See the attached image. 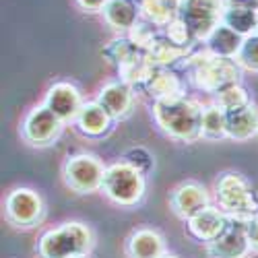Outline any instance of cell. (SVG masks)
I'll return each instance as SVG.
<instances>
[{"instance_id":"6da1fadb","label":"cell","mask_w":258,"mask_h":258,"mask_svg":"<svg viewBox=\"0 0 258 258\" xmlns=\"http://www.w3.org/2000/svg\"><path fill=\"white\" fill-rule=\"evenodd\" d=\"M153 116L161 131L178 141L192 143L203 137V107L184 95L155 101Z\"/></svg>"},{"instance_id":"7a4b0ae2","label":"cell","mask_w":258,"mask_h":258,"mask_svg":"<svg viewBox=\"0 0 258 258\" xmlns=\"http://www.w3.org/2000/svg\"><path fill=\"white\" fill-rule=\"evenodd\" d=\"M188 69L199 89L207 93H221L231 85H238L242 67L235 58H221L205 50L188 58Z\"/></svg>"},{"instance_id":"3957f363","label":"cell","mask_w":258,"mask_h":258,"mask_svg":"<svg viewBox=\"0 0 258 258\" xmlns=\"http://www.w3.org/2000/svg\"><path fill=\"white\" fill-rule=\"evenodd\" d=\"M217 201L231 219L250 221L258 215V197L240 174H223L217 180Z\"/></svg>"},{"instance_id":"277c9868","label":"cell","mask_w":258,"mask_h":258,"mask_svg":"<svg viewBox=\"0 0 258 258\" xmlns=\"http://www.w3.org/2000/svg\"><path fill=\"white\" fill-rule=\"evenodd\" d=\"M91 248V231L83 223H64L39 242L41 258H81Z\"/></svg>"},{"instance_id":"5b68a950","label":"cell","mask_w":258,"mask_h":258,"mask_svg":"<svg viewBox=\"0 0 258 258\" xmlns=\"http://www.w3.org/2000/svg\"><path fill=\"white\" fill-rule=\"evenodd\" d=\"M101 190L114 203L131 207L137 205L145 195V176L126 161H118L110 167H105Z\"/></svg>"},{"instance_id":"8992f818","label":"cell","mask_w":258,"mask_h":258,"mask_svg":"<svg viewBox=\"0 0 258 258\" xmlns=\"http://www.w3.org/2000/svg\"><path fill=\"white\" fill-rule=\"evenodd\" d=\"M178 17L190 27L197 41H207V37L221 25L223 0H182Z\"/></svg>"},{"instance_id":"52a82bcc","label":"cell","mask_w":258,"mask_h":258,"mask_svg":"<svg viewBox=\"0 0 258 258\" xmlns=\"http://www.w3.org/2000/svg\"><path fill=\"white\" fill-rule=\"evenodd\" d=\"M105 176V167L95 155H73L64 163V180L75 192H93L101 188Z\"/></svg>"},{"instance_id":"ba28073f","label":"cell","mask_w":258,"mask_h":258,"mask_svg":"<svg viewBox=\"0 0 258 258\" xmlns=\"http://www.w3.org/2000/svg\"><path fill=\"white\" fill-rule=\"evenodd\" d=\"M62 120L50 110L48 105H37L27 114L23 122V137L35 147L52 145L62 133Z\"/></svg>"},{"instance_id":"9c48e42d","label":"cell","mask_w":258,"mask_h":258,"mask_svg":"<svg viewBox=\"0 0 258 258\" xmlns=\"http://www.w3.org/2000/svg\"><path fill=\"white\" fill-rule=\"evenodd\" d=\"M244 219H231L225 227V231L219 235L217 240L209 242L207 252L211 258H244L250 252V240L246 231Z\"/></svg>"},{"instance_id":"30bf717a","label":"cell","mask_w":258,"mask_h":258,"mask_svg":"<svg viewBox=\"0 0 258 258\" xmlns=\"http://www.w3.org/2000/svg\"><path fill=\"white\" fill-rule=\"evenodd\" d=\"M44 205L37 192L29 188H17L7 199V217L19 227H31L39 221Z\"/></svg>"},{"instance_id":"8fae6325","label":"cell","mask_w":258,"mask_h":258,"mask_svg":"<svg viewBox=\"0 0 258 258\" xmlns=\"http://www.w3.org/2000/svg\"><path fill=\"white\" fill-rule=\"evenodd\" d=\"M221 23L242 37L254 35L258 29V0H223Z\"/></svg>"},{"instance_id":"7c38bea8","label":"cell","mask_w":258,"mask_h":258,"mask_svg":"<svg viewBox=\"0 0 258 258\" xmlns=\"http://www.w3.org/2000/svg\"><path fill=\"white\" fill-rule=\"evenodd\" d=\"M44 105H48L62 122H67V120H75L79 116L83 101H81V93H79V89L75 87V85L56 83L50 87Z\"/></svg>"},{"instance_id":"4fadbf2b","label":"cell","mask_w":258,"mask_h":258,"mask_svg":"<svg viewBox=\"0 0 258 258\" xmlns=\"http://www.w3.org/2000/svg\"><path fill=\"white\" fill-rule=\"evenodd\" d=\"M171 207L182 219H192L197 213L209 207V195L207 190L197 182L180 184L174 195H171Z\"/></svg>"},{"instance_id":"5bb4252c","label":"cell","mask_w":258,"mask_h":258,"mask_svg":"<svg viewBox=\"0 0 258 258\" xmlns=\"http://www.w3.org/2000/svg\"><path fill=\"white\" fill-rule=\"evenodd\" d=\"M227 223H229V217L221 209L207 207L201 213H197L192 219H188V229L195 238L203 242H213L225 231Z\"/></svg>"},{"instance_id":"9a60e30c","label":"cell","mask_w":258,"mask_h":258,"mask_svg":"<svg viewBox=\"0 0 258 258\" xmlns=\"http://www.w3.org/2000/svg\"><path fill=\"white\" fill-rule=\"evenodd\" d=\"M97 103L112 116V120L124 118L133 107V87L124 81L105 85L97 95Z\"/></svg>"},{"instance_id":"2e32d148","label":"cell","mask_w":258,"mask_h":258,"mask_svg":"<svg viewBox=\"0 0 258 258\" xmlns=\"http://www.w3.org/2000/svg\"><path fill=\"white\" fill-rule=\"evenodd\" d=\"M103 17L114 29L131 31L141 21L139 0H110L103 9Z\"/></svg>"},{"instance_id":"e0dca14e","label":"cell","mask_w":258,"mask_h":258,"mask_svg":"<svg viewBox=\"0 0 258 258\" xmlns=\"http://www.w3.org/2000/svg\"><path fill=\"white\" fill-rule=\"evenodd\" d=\"M258 135V107L246 105L235 112H227V137L233 141H248Z\"/></svg>"},{"instance_id":"ac0fdd59","label":"cell","mask_w":258,"mask_h":258,"mask_svg":"<svg viewBox=\"0 0 258 258\" xmlns=\"http://www.w3.org/2000/svg\"><path fill=\"white\" fill-rule=\"evenodd\" d=\"M79 131L87 137H101L110 131L112 124V116L107 114L97 101L91 103H83L79 116L75 118Z\"/></svg>"},{"instance_id":"d6986e66","label":"cell","mask_w":258,"mask_h":258,"mask_svg":"<svg viewBox=\"0 0 258 258\" xmlns=\"http://www.w3.org/2000/svg\"><path fill=\"white\" fill-rule=\"evenodd\" d=\"M207 50L215 56H221V58H235L244 44V37L240 33H235L231 27L227 25H219L209 37H207Z\"/></svg>"},{"instance_id":"ffe728a7","label":"cell","mask_w":258,"mask_h":258,"mask_svg":"<svg viewBox=\"0 0 258 258\" xmlns=\"http://www.w3.org/2000/svg\"><path fill=\"white\" fill-rule=\"evenodd\" d=\"M128 256L131 258H161L163 238L153 229H139L128 240Z\"/></svg>"},{"instance_id":"44dd1931","label":"cell","mask_w":258,"mask_h":258,"mask_svg":"<svg viewBox=\"0 0 258 258\" xmlns=\"http://www.w3.org/2000/svg\"><path fill=\"white\" fill-rule=\"evenodd\" d=\"M143 89L151 95L155 101H159V99L182 95V83H180V79L171 71H167L163 67H157L155 73L151 75V79L143 85Z\"/></svg>"},{"instance_id":"7402d4cb","label":"cell","mask_w":258,"mask_h":258,"mask_svg":"<svg viewBox=\"0 0 258 258\" xmlns=\"http://www.w3.org/2000/svg\"><path fill=\"white\" fill-rule=\"evenodd\" d=\"M182 0H141V15L143 19L151 21L157 27H165L171 19L178 17Z\"/></svg>"},{"instance_id":"603a6c76","label":"cell","mask_w":258,"mask_h":258,"mask_svg":"<svg viewBox=\"0 0 258 258\" xmlns=\"http://www.w3.org/2000/svg\"><path fill=\"white\" fill-rule=\"evenodd\" d=\"M141 54H145V50H141L131 37H116L103 48V56L110 60L118 71L122 67H126V64H131L133 60H137Z\"/></svg>"},{"instance_id":"cb8c5ba5","label":"cell","mask_w":258,"mask_h":258,"mask_svg":"<svg viewBox=\"0 0 258 258\" xmlns=\"http://www.w3.org/2000/svg\"><path fill=\"white\" fill-rule=\"evenodd\" d=\"M147 54H149V58L157 64V67L167 69L169 64H174V62L186 58L188 56V48H182V46L174 44V41H171L167 35H159L153 41V46L147 50Z\"/></svg>"},{"instance_id":"d4e9b609","label":"cell","mask_w":258,"mask_h":258,"mask_svg":"<svg viewBox=\"0 0 258 258\" xmlns=\"http://www.w3.org/2000/svg\"><path fill=\"white\" fill-rule=\"evenodd\" d=\"M203 137L205 139H221L227 137V112L215 103L203 107Z\"/></svg>"},{"instance_id":"484cf974","label":"cell","mask_w":258,"mask_h":258,"mask_svg":"<svg viewBox=\"0 0 258 258\" xmlns=\"http://www.w3.org/2000/svg\"><path fill=\"white\" fill-rule=\"evenodd\" d=\"M217 105L225 112H235V110H240V107L250 105V99H248V93H246L244 87H240V85H231V87L217 93Z\"/></svg>"},{"instance_id":"4316f807","label":"cell","mask_w":258,"mask_h":258,"mask_svg":"<svg viewBox=\"0 0 258 258\" xmlns=\"http://www.w3.org/2000/svg\"><path fill=\"white\" fill-rule=\"evenodd\" d=\"M128 37H131L141 50L147 52L149 48L153 46V41L159 37V31H157V25H153L151 21L143 19V21H139V23L131 31H128Z\"/></svg>"},{"instance_id":"83f0119b","label":"cell","mask_w":258,"mask_h":258,"mask_svg":"<svg viewBox=\"0 0 258 258\" xmlns=\"http://www.w3.org/2000/svg\"><path fill=\"white\" fill-rule=\"evenodd\" d=\"M165 35H167L171 41H174V44H178V46H182V48H188V50L195 46V41H197L195 33L190 31V27L184 23L180 17L171 19L169 23L165 25Z\"/></svg>"},{"instance_id":"f1b7e54d","label":"cell","mask_w":258,"mask_h":258,"mask_svg":"<svg viewBox=\"0 0 258 258\" xmlns=\"http://www.w3.org/2000/svg\"><path fill=\"white\" fill-rule=\"evenodd\" d=\"M235 60H238L242 69L258 73V33L244 37V44H242L238 56H235Z\"/></svg>"},{"instance_id":"f546056e","label":"cell","mask_w":258,"mask_h":258,"mask_svg":"<svg viewBox=\"0 0 258 258\" xmlns=\"http://www.w3.org/2000/svg\"><path fill=\"white\" fill-rule=\"evenodd\" d=\"M122 161H126L128 165H133L135 169H139L143 176H147L149 171L153 169V155L147 151L145 147H133L128 149V151L124 153Z\"/></svg>"},{"instance_id":"4dcf8cb0","label":"cell","mask_w":258,"mask_h":258,"mask_svg":"<svg viewBox=\"0 0 258 258\" xmlns=\"http://www.w3.org/2000/svg\"><path fill=\"white\" fill-rule=\"evenodd\" d=\"M77 3L83 11H87V13H99V11L103 13L105 5L110 3V0H77Z\"/></svg>"},{"instance_id":"1f68e13d","label":"cell","mask_w":258,"mask_h":258,"mask_svg":"<svg viewBox=\"0 0 258 258\" xmlns=\"http://www.w3.org/2000/svg\"><path fill=\"white\" fill-rule=\"evenodd\" d=\"M246 231H248V240H250V246L254 250H258V217L250 219L246 223Z\"/></svg>"},{"instance_id":"d6a6232c","label":"cell","mask_w":258,"mask_h":258,"mask_svg":"<svg viewBox=\"0 0 258 258\" xmlns=\"http://www.w3.org/2000/svg\"><path fill=\"white\" fill-rule=\"evenodd\" d=\"M161 258H176V256H161Z\"/></svg>"},{"instance_id":"836d02e7","label":"cell","mask_w":258,"mask_h":258,"mask_svg":"<svg viewBox=\"0 0 258 258\" xmlns=\"http://www.w3.org/2000/svg\"><path fill=\"white\" fill-rule=\"evenodd\" d=\"M81 258H85V256H81Z\"/></svg>"},{"instance_id":"e575fe53","label":"cell","mask_w":258,"mask_h":258,"mask_svg":"<svg viewBox=\"0 0 258 258\" xmlns=\"http://www.w3.org/2000/svg\"><path fill=\"white\" fill-rule=\"evenodd\" d=\"M139 3H141V0H139Z\"/></svg>"}]
</instances>
